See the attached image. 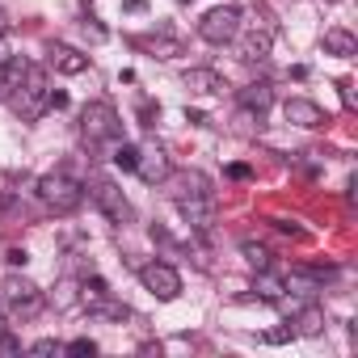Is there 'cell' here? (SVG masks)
Masks as SVG:
<instances>
[{
  "label": "cell",
  "mask_w": 358,
  "mask_h": 358,
  "mask_svg": "<svg viewBox=\"0 0 358 358\" xmlns=\"http://www.w3.org/2000/svg\"><path fill=\"white\" fill-rule=\"evenodd\" d=\"M38 199L55 211V215H76L80 211V203H85V186L76 182V177H68V173H43L38 177Z\"/></svg>",
  "instance_id": "cell-1"
},
{
  "label": "cell",
  "mask_w": 358,
  "mask_h": 358,
  "mask_svg": "<svg viewBox=\"0 0 358 358\" xmlns=\"http://www.w3.org/2000/svg\"><path fill=\"white\" fill-rule=\"evenodd\" d=\"M47 68H38V64H30L26 68V76H22V85L9 93V101H13V110L26 118V122H38L43 114H47Z\"/></svg>",
  "instance_id": "cell-2"
},
{
  "label": "cell",
  "mask_w": 358,
  "mask_h": 358,
  "mask_svg": "<svg viewBox=\"0 0 358 358\" xmlns=\"http://www.w3.org/2000/svg\"><path fill=\"white\" fill-rule=\"evenodd\" d=\"M80 135H85L89 143H114V139L122 135L118 110H114L110 101H89V106L80 110Z\"/></svg>",
  "instance_id": "cell-3"
},
{
  "label": "cell",
  "mask_w": 358,
  "mask_h": 358,
  "mask_svg": "<svg viewBox=\"0 0 358 358\" xmlns=\"http://www.w3.org/2000/svg\"><path fill=\"white\" fill-rule=\"evenodd\" d=\"M241 30H245V38H241V59H266L270 55V43H274V34H278V26H274V17H270V9H253V22H241Z\"/></svg>",
  "instance_id": "cell-4"
},
{
  "label": "cell",
  "mask_w": 358,
  "mask_h": 358,
  "mask_svg": "<svg viewBox=\"0 0 358 358\" xmlns=\"http://www.w3.org/2000/svg\"><path fill=\"white\" fill-rule=\"evenodd\" d=\"M89 194H93V203H97V211L110 220V224H118V228H127L131 224V203H127V194L110 182V177H93L89 182Z\"/></svg>",
  "instance_id": "cell-5"
},
{
  "label": "cell",
  "mask_w": 358,
  "mask_h": 358,
  "mask_svg": "<svg viewBox=\"0 0 358 358\" xmlns=\"http://www.w3.org/2000/svg\"><path fill=\"white\" fill-rule=\"evenodd\" d=\"M199 34H203L207 43H215V47L236 43V34H241V9H236V5H220V9H211V13L199 22Z\"/></svg>",
  "instance_id": "cell-6"
},
{
  "label": "cell",
  "mask_w": 358,
  "mask_h": 358,
  "mask_svg": "<svg viewBox=\"0 0 358 358\" xmlns=\"http://www.w3.org/2000/svg\"><path fill=\"white\" fill-rule=\"evenodd\" d=\"M139 282L148 287V295H156V299H177L182 295V274H177L169 262H148V266H139Z\"/></svg>",
  "instance_id": "cell-7"
},
{
  "label": "cell",
  "mask_w": 358,
  "mask_h": 358,
  "mask_svg": "<svg viewBox=\"0 0 358 358\" xmlns=\"http://www.w3.org/2000/svg\"><path fill=\"white\" fill-rule=\"evenodd\" d=\"M0 291H5V299L17 308V316H38L43 312V291L30 282V278H22V274H9L5 282H0Z\"/></svg>",
  "instance_id": "cell-8"
},
{
  "label": "cell",
  "mask_w": 358,
  "mask_h": 358,
  "mask_svg": "<svg viewBox=\"0 0 358 358\" xmlns=\"http://www.w3.org/2000/svg\"><path fill=\"white\" fill-rule=\"evenodd\" d=\"M177 211H182V220L194 228V232H207L215 224V194H182V199H173Z\"/></svg>",
  "instance_id": "cell-9"
},
{
  "label": "cell",
  "mask_w": 358,
  "mask_h": 358,
  "mask_svg": "<svg viewBox=\"0 0 358 358\" xmlns=\"http://www.w3.org/2000/svg\"><path fill=\"white\" fill-rule=\"evenodd\" d=\"M282 114H287L291 127H303V131H316V127L329 122V114H324L316 101H308V97H291V101L282 106Z\"/></svg>",
  "instance_id": "cell-10"
},
{
  "label": "cell",
  "mask_w": 358,
  "mask_h": 358,
  "mask_svg": "<svg viewBox=\"0 0 358 358\" xmlns=\"http://www.w3.org/2000/svg\"><path fill=\"white\" fill-rule=\"evenodd\" d=\"M135 173L143 177L148 186H160L164 177L173 173V160L160 152V148H139V160H135Z\"/></svg>",
  "instance_id": "cell-11"
},
{
  "label": "cell",
  "mask_w": 358,
  "mask_h": 358,
  "mask_svg": "<svg viewBox=\"0 0 358 358\" xmlns=\"http://www.w3.org/2000/svg\"><path fill=\"white\" fill-rule=\"evenodd\" d=\"M47 64H51L55 72H64V76H80V72H89V55H80V51L68 47V43H55V47L47 51Z\"/></svg>",
  "instance_id": "cell-12"
},
{
  "label": "cell",
  "mask_w": 358,
  "mask_h": 358,
  "mask_svg": "<svg viewBox=\"0 0 358 358\" xmlns=\"http://www.w3.org/2000/svg\"><path fill=\"white\" fill-rule=\"evenodd\" d=\"M182 85H186L190 93H203V97H211V93H224V89H228V80H224L215 68H190V72L182 76Z\"/></svg>",
  "instance_id": "cell-13"
},
{
  "label": "cell",
  "mask_w": 358,
  "mask_h": 358,
  "mask_svg": "<svg viewBox=\"0 0 358 358\" xmlns=\"http://www.w3.org/2000/svg\"><path fill=\"white\" fill-rule=\"evenodd\" d=\"M274 106V85L270 80H253V85H245L241 89V110H249V114H266Z\"/></svg>",
  "instance_id": "cell-14"
},
{
  "label": "cell",
  "mask_w": 358,
  "mask_h": 358,
  "mask_svg": "<svg viewBox=\"0 0 358 358\" xmlns=\"http://www.w3.org/2000/svg\"><path fill=\"white\" fill-rule=\"evenodd\" d=\"M135 47L139 51H152L156 59H177L186 51V43L177 38V34H169V30H160V34H152V38H135Z\"/></svg>",
  "instance_id": "cell-15"
},
{
  "label": "cell",
  "mask_w": 358,
  "mask_h": 358,
  "mask_svg": "<svg viewBox=\"0 0 358 358\" xmlns=\"http://www.w3.org/2000/svg\"><path fill=\"white\" fill-rule=\"evenodd\" d=\"M164 182H173V199L182 194H211V182L199 173V169H182V173H169Z\"/></svg>",
  "instance_id": "cell-16"
},
{
  "label": "cell",
  "mask_w": 358,
  "mask_h": 358,
  "mask_svg": "<svg viewBox=\"0 0 358 358\" xmlns=\"http://www.w3.org/2000/svg\"><path fill=\"white\" fill-rule=\"evenodd\" d=\"M291 329H295V337H320V333H324V312H320L316 303H308V308L295 312Z\"/></svg>",
  "instance_id": "cell-17"
},
{
  "label": "cell",
  "mask_w": 358,
  "mask_h": 358,
  "mask_svg": "<svg viewBox=\"0 0 358 358\" xmlns=\"http://www.w3.org/2000/svg\"><path fill=\"white\" fill-rule=\"evenodd\" d=\"M324 51L337 55V59H350V55H358V38H354L350 30L333 26V30H324Z\"/></svg>",
  "instance_id": "cell-18"
},
{
  "label": "cell",
  "mask_w": 358,
  "mask_h": 358,
  "mask_svg": "<svg viewBox=\"0 0 358 358\" xmlns=\"http://www.w3.org/2000/svg\"><path fill=\"white\" fill-rule=\"evenodd\" d=\"M253 291H257V299H266V303H278V299H287V278H278L274 270H257V282H253Z\"/></svg>",
  "instance_id": "cell-19"
},
{
  "label": "cell",
  "mask_w": 358,
  "mask_h": 358,
  "mask_svg": "<svg viewBox=\"0 0 358 358\" xmlns=\"http://www.w3.org/2000/svg\"><path fill=\"white\" fill-rule=\"evenodd\" d=\"M89 316H93V320H101V324H122V320L131 316V308H127V303H118L114 295H106V299L89 303Z\"/></svg>",
  "instance_id": "cell-20"
},
{
  "label": "cell",
  "mask_w": 358,
  "mask_h": 358,
  "mask_svg": "<svg viewBox=\"0 0 358 358\" xmlns=\"http://www.w3.org/2000/svg\"><path fill=\"white\" fill-rule=\"evenodd\" d=\"M241 253H245V262H249L253 270H270V266H274V253H270L266 245H257V241H245Z\"/></svg>",
  "instance_id": "cell-21"
},
{
  "label": "cell",
  "mask_w": 358,
  "mask_h": 358,
  "mask_svg": "<svg viewBox=\"0 0 358 358\" xmlns=\"http://www.w3.org/2000/svg\"><path fill=\"white\" fill-rule=\"evenodd\" d=\"M106 295H110L106 278H97V274H93V278H85V282H80V299H85V308H89V303H97V299H106Z\"/></svg>",
  "instance_id": "cell-22"
},
{
  "label": "cell",
  "mask_w": 358,
  "mask_h": 358,
  "mask_svg": "<svg viewBox=\"0 0 358 358\" xmlns=\"http://www.w3.org/2000/svg\"><path fill=\"white\" fill-rule=\"evenodd\" d=\"M135 160H139V148H135V143H118V148H114V164H118V169L135 173Z\"/></svg>",
  "instance_id": "cell-23"
},
{
  "label": "cell",
  "mask_w": 358,
  "mask_h": 358,
  "mask_svg": "<svg viewBox=\"0 0 358 358\" xmlns=\"http://www.w3.org/2000/svg\"><path fill=\"white\" fill-rule=\"evenodd\" d=\"M64 350H68V354H76V358H85V354L93 358V354H97V341H89V337H76V341H68Z\"/></svg>",
  "instance_id": "cell-24"
},
{
  "label": "cell",
  "mask_w": 358,
  "mask_h": 358,
  "mask_svg": "<svg viewBox=\"0 0 358 358\" xmlns=\"http://www.w3.org/2000/svg\"><path fill=\"white\" fill-rule=\"evenodd\" d=\"M59 350H64V345H59V341H51V337H47V341H34V345H30V354H38V358H47V354H59Z\"/></svg>",
  "instance_id": "cell-25"
},
{
  "label": "cell",
  "mask_w": 358,
  "mask_h": 358,
  "mask_svg": "<svg viewBox=\"0 0 358 358\" xmlns=\"http://www.w3.org/2000/svg\"><path fill=\"white\" fill-rule=\"evenodd\" d=\"M47 110H68V93L64 89H51L47 93Z\"/></svg>",
  "instance_id": "cell-26"
},
{
  "label": "cell",
  "mask_w": 358,
  "mask_h": 358,
  "mask_svg": "<svg viewBox=\"0 0 358 358\" xmlns=\"http://www.w3.org/2000/svg\"><path fill=\"white\" fill-rule=\"evenodd\" d=\"M291 337H295V329L287 324V329H274V333H266L262 341H270V345H282V341H291Z\"/></svg>",
  "instance_id": "cell-27"
},
{
  "label": "cell",
  "mask_w": 358,
  "mask_h": 358,
  "mask_svg": "<svg viewBox=\"0 0 358 358\" xmlns=\"http://www.w3.org/2000/svg\"><path fill=\"white\" fill-rule=\"evenodd\" d=\"M228 177H232V182H249L253 169H249V164H228Z\"/></svg>",
  "instance_id": "cell-28"
},
{
  "label": "cell",
  "mask_w": 358,
  "mask_h": 358,
  "mask_svg": "<svg viewBox=\"0 0 358 358\" xmlns=\"http://www.w3.org/2000/svg\"><path fill=\"white\" fill-rule=\"evenodd\" d=\"M337 89H341V101H345L350 110H358V97H354V89H350V80H337Z\"/></svg>",
  "instance_id": "cell-29"
},
{
  "label": "cell",
  "mask_w": 358,
  "mask_h": 358,
  "mask_svg": "<svg viewBox=\"0 0 358 358\" xmlns=\"http://www.w3.org/2000/svg\"><path fill=\"white\" fill-rule=\"evenodd\" d=\"M5 262H9V266H26V262H30V253H26V249H9V253H5Z\"/></svg>",
  "instance_id": "cell-30"
},
{
  "label": "cell",
  "mask_w": 358,
  "mask_h": 358,
  "mask_svg": "<svg viewBox=\"0 0 358 358\" xmlns=\"http://www.w3.org/2000/svg\"><path fill=\"white\" fill-rule=\"evenodd\" d=\"M278 232H287V236H295V241H303V228H295V224H287V220H278Z\"/></svg>",
  "instance_id": "cell-31"
},
{
  "label": "cell",
  "mask_w": 358,
  "mask_h": 358,
  "mask_svg": "<svg viewBox=\"0 0 358 358\" xmlns=\"http://www.w3.org/2000/svg\"><path fill=\"white\" fill-rule=\"evenodd\" d=\"M55 303H59V308H68V303H72V282H64V287H59V295H55Z\"/></svg>",
  "instance_id": "cell-32"
},
{
  "label": "cell",
  "mask_w": 358,
  "mask_h": 358,
  "mask_svg": "<svg viewBox=\"0 0 358 358\" xmlns=\"http://www.w3.org/2000/svg\"><path fill=\"white\" fill-rule=\"evenodd\" d=\"M186 118H190L194 127H207V114H199V110H186Z\"/></svg>",
  "instance_id": "cell-33"
},
{
  "label": "cell",
  "mask_w": 358,
  "mask_h": 358,
  "mask_svg": "<svg viewBox=\"0 0 358 358\" xmlns=\"http://www.w3.org/2000/svg\"><path fill=\"white\" fill-rule=\"evenodd\" d=\"M9 34V17H5V9H0V38Z\"/></svg>",
  "instance_id": "cell-34"
},
{
  "label": "cell",
  "mask_w": 358,
  "mask_h": 358,
  "mask_svg": "<svg viewBox=\"0 0 358 358\" xmlns=\"http://www.w3.org/2000/svg\"><path fill=\"white\" fill-rule=\"evenodd\" d=\"M0 333H9V324H5V312H0Z\"/></svg>",
  "instance_id": "cell-35"
},
{
  "label": "cell",
  "mask_w": 358,
  "mask_h": 358,
  "mask_svg": "<svg viewBox=\"0 0 358 358\" xmlns=\"http://www.w3.org/2000/svg\"><path fill=\"white\" fill-rule=\"evenodd\" d=\"M182 5H190V0H182Z\"/></svg>",
  "instance_id": "cell-36"
}]
</instances>
